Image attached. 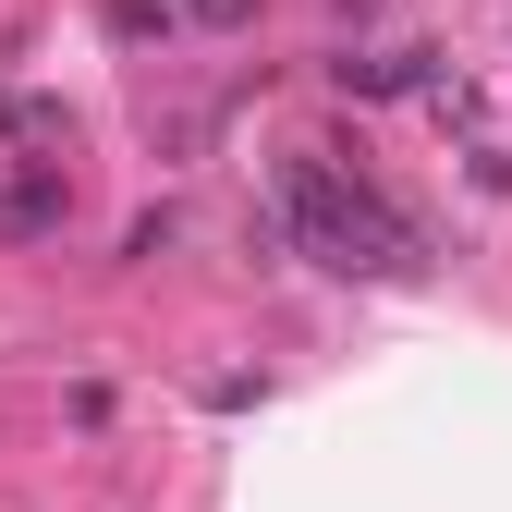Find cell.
<instances>
[{"instance_id": "1", "label": "cell", "mask_w": 512, "mask_h": 512, "mask_svg": "<svg viewBox=\"0 0 512 512\" xmlns=\"http://www.w3.org/2000/svg\"><path fill=\"white\" fill-rule=\"evenodd\" d=\"M269 220H281V244H305L317 269H342V281H415L427 269V232L378 196L366 171L317 159V147H293L269 171Z\"/></svg>"}, {"instance_id": "2", "label": "cell", "mask_w": 512, "mask_h": 512, "mask_svg": "<svg viewBox=\"0 0 512 512\" xmlns=\"http://www.w3.org/2000/svg\"><path fill=\"white\" fill-rule=\"evenodd\" d=\"M342 98H403V86H439V49H342L330 61Z\"/></svg>"}, {"instance_id": "3", "label": "cell", "mask_w": 512, "mask_h": 512, "mask_svg": "<svg viewBox=\"0 0 512 512\" xmlns=\"http://www.w3.org/2000/svg\"><path fill=\"white\" fill-rule=\"evenodd\" d=\"M61 220H74V183H61V171L0 183V232H13V244H37V232H61Z\"/></svg>"}, {"instance_id": "4", "label": "cell", "mask_w": 512, "mask_h": 512, "mask_svg": "<svg viewBox=\"0 0 512 512\" xmlns=\"http://www.w3.org/2000/svg\"><path fill=\"white\" fill-rule=\"evenodd\" d=\"M0 135H25V147H49V135H61V98H0Z\"/></svg>"}, {"instance_id": "5", "label": "cell", "mask_w": 512, "mask_h": 512, "mask_svg": "<svg viewBox=\"0 0 512 512\" xmlns=\"http://www.w3.org/2000/svg\"><path fill=\"white\" fill-rule=\"evenodd\" d=\"M110 37H171V0H98Z\"/></svg>"}, {"instance_id": "6", "label": "cell", "mask_w": 512, "mask_h": 512, "mask_svg": "<svg viewBox=\"0 0 512 512\" xmlns=\"http://www.w3.org/2000/svg\"><path fill=\"white\" fill-rule=\"evenodd\" d=\"M196 25H256V0H196Z\"/></svg>"}]
</instances>
